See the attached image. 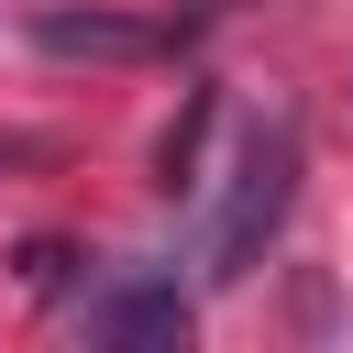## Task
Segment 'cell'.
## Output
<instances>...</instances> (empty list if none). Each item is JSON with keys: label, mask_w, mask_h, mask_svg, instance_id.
<instances>
[{"label": "cell", "mask_w": 353, "mask_h": 353, "mask_svg": "<svg viewBox=\"0 0 353 353\" xmlns=\"http://www.w3.org/2000/svg\"><path fill=\"white\" fill-rule=\"evenodd\" d=\"M287 210H298V121L265 110V121H243V143H232V165H221V188H210L199 276H210V287H243V276L265 265V243L287 232Z\"/></svg>", "instance_id": "1"}, {"label": "cell", "mask_w": 353, "mask_h": 353, "mask_svg": "<svg viewBox=\"0 0 353 353\" xmlns=\"http://www.w3.org/2000/svg\"><path fill=\"white\" fill-rule=\"evenodd\" d=\"M33 44L66 55V66H143V55H165L176 33L143 22V11H99V0H33Z\"/></svg>", "instance_id": "2"}, {"label": "cell", "mask_w": 353, "mask_h": 353, "mask_svg": "<svg viewBox=\"0 0 353 353\" xmlns=\"http://www.w3.org/2000/svg\"><path fill=\"white\" fill-rule=\"evenodd\" d=\"M88 342H188V287L154 276V265H132L121 287L88 298Z\"/></svg>", "instance_id": "3"}, {"label": "cell", "mask_w": 353, "mask_h": 353, "mask_svg": "<svg viewBox=\"0 0 353 353\" xmlns=\"http://www.w3.org/2000/svg\"><path fill=\"white\" fill-rule=\"evenodd\" d=\"M210 110H221V99H210V88H188V110H176V132L154 143V188H188V176H199V132H210Z\"/></svg>", "instance_id": "4"}, {"label": "cell", "mask_w": 353, "mask_h": 353, "mask_svg": "<svg viewBox=\"0 0 353 353\" xmlns=\"http://www.w3.org/2000/svg\"><path fill=\"white\" fill-rule=\"evenodd\" d=\"M66 265H77V254H66L55 232H44V243H22V287H33V298H55V287H66Z\"/></svg>", "instance_id": "5"}, {"label": "cell", "mask_w": 353, "mask_h": 353, "mask_svg": "<svg viewBox=\"0 0 353 353\" xmlns=\"http://www.w3.org/2000/svg\"><path fill=\"white\" fill-rule=\"evenodd\" d=\"M33 154H44L33 132H0V176H11V165H33Z\"/></svg>", "instance_id": "6"}]
</instances>
